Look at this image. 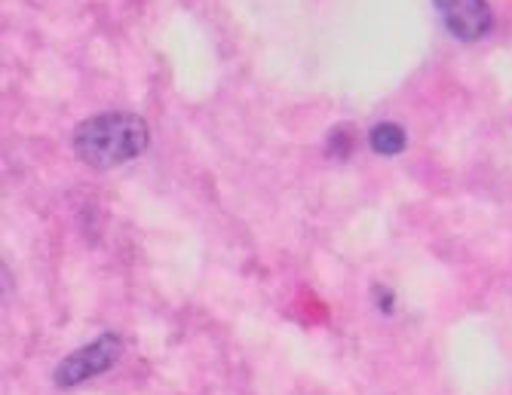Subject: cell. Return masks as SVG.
Segmentation results:
<instances>
[{
  "label": "cell",
  "mask_w": 512,
  "mask_h": 395,
  "mask_svg": "<svg viewBox=\"0 0 512 395\" xmlns=\"http://www.w3.org/2000/svg\"><path fill=\"white\" fill-rule=\"evenodd\" d=\"M71 144L80 163L92 169H114L148 151L151 129L145 117H138V114L108 111V114H96L77 123Z\"/></svg>",
  "instance_id": "obj_1"
},
{
  "label": "cell",
  "mask_w": 512,
  "mask_h": 395,
  "mask_svg": "<svg viewBox=\"0 0 512 395\" xmlns=\"http://www.w3.org/2000/svg\"><path fill=\"white\" fill-rule=\"evenodd\" d=\"M120 356H123L120 334H102L92 343H86V347L74 350L68 359H62L56 374H53V383L62 386V389H71V386H77V383H83L89 377L105 374L111 365H117Z\"/></svg>",
  "instance_id": "obj_2"
},
{
  "label": "cell",
  "mask_w": 512,
  "mask_h": 395,
  "mask_svg": "<svg viewBox=\"0 0 512 395\" xmlns=\"http://www.w3.org/2000/svg\"><path fill=\"white\" fill-rule=\"evenodd\" d=\"M433 4L448 34L463 43H476L494 28V13L488 0H433Z\"/></svg>",
  "instance_id": "obj_3"
},
{
  "label": "cell",
  "mask_w": 512,
  "mask_h": 395,
  "mask_svg": "<svg viewBox=\"0 0 512 395\" xmlns=\"http://www.w3.org/2000/svg\"><path fill=\"white\" fill-rule=\"evenodd\" d=\"M368 144H371V151L381 154V157H399L405 151V129L399 123H378V126H371L368 132Z\"/></svg>",
  "instance_id": "obj_4"
},
{
  "label": "cell",
  "mask_w": 512,
  "mask_h": 395,
  "mask_svg": "<svg viewBox=\"0 0 512 395\" xmlns=\"http://www.w3.org/2000/svg\"><path fill=\"white\" fill-rule=\"evenodd\" d=\"M350 147H353V138L347 135V126H338L335 135L329 138V154L335 157H347L350 154Z\"/></svg>",
  "instance_id": "obj_5"
},
{
  "label": "cell",
  "mask_w": 512,
  "mask_h": 395,
  "mask_svg": "<svg viewBox=\"0 0 512 395\" xmlns=\"http://www.w3.org/2000/svg\"><path fill=\"white\" fill-rule=\"evenodd\" d=\"M378 294V307H384V313H393V294L387 288H375Z\"/></svg>",
  "instance_id": "obj_6"
}]
</instances>
